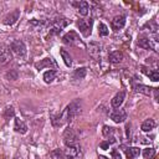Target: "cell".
Wrapping results in <instances>:
<instances>
[{"label": "cell", "mask_w": 159, "mask_h": 159, "mask_svg": "<svg viewBox=\"0 0 159 159\" xmlns=\"http://www.w3.org/2000/svg\"><path fill=\"white\" fill-rule=\"evenodd\" d=\"M81 109H82V102L80 99H75L72 101L62 112L66 122H71L78 113H81Z\"/></svg>", "instance_id": "1"}, {"label": "cell", "mask_w": 159, "mask_h": 159, "mask_svg": "<svg viewBox=\"0 0 159 159\" xmlns=\"http://www.w3.org/2000/svg\"><path fill=\"white\" fill-rule=\"evenodd\" d=\"M78 29H80V32L84 36V37H88L92 32V26H93V19H81L78 22Z\"/></svg>", "instance_id": "2"}, {"label": "cell", "mask_w": 159, "mask_h": 159, "mask_svg": "<svg viewBox=\"0 0 159 159\" xmlns=\"http://www.w3.org/2000/svg\"><path fill=\"white\" fill-rule=\"evenodd\" d=\"M77 142H78V138H77L76 132L72 128H66L65 132H63V143H65V145L66 147H75V145H77Z\"/></svg>", "instance_id": "3"}, {"label": "cell", "mask_w": 159, "mask_h": 159, "mask_svg": "<svg viewBox=\"0 0 159 159\" xmlns=\"http://www.w3.org/2000/svg\"><path fill=\"white\" fill-rule=\"evenodd\" d=\"M10 48H11V51H12L16 56H19V57H25V56H26V52H27L26 45H25V42L21 41V40H15V41H12V42L10 43Z\"/></svg>", "instance_id": "4"}, {"label": "cell", "mask_w": 159, "mask_h": 159, "mask_svg": "<svg viewBox=\"0 0 159 159\" xmlns=\"http://www.w3.org/2000/svg\"><path fill=\"white\" fill-rule=\"evenodd\" d=\"M62 41H63V43L70 45V46H73V45H77V46L81 45V46H83L81 43V39H80V36L77 35L76 31H68L67 34H65L63 37H62Z\"/></svg>", "instance_id": "5"}, {"label": "cell", "mask_w": 159, "mask_h": 159, "mask_svg": "<svg viewBox=\"0 0 159 159\" xmlns=\"http://www.w3.org/2000/svg\"><path fill=\"white\" fill-rule=\"evenodd\" d=\"M63 153H65V159H81L82 158V152L78 145L67 147Z\"/></svg>", "instance_id": "6"}, {"label": "cell", "mask_w": 159, "mask_h": 159, "mask_svg": "<svg viewBox=\"0 0 159 159\" xmlns=\"http://www.w3.org/2000/svg\"><path fill=\"white\" fill-rule=\"evenodd\" d=\"M88 53L94 60H98L99 56H101V45L98 42H96V41L89 42V45H88Z\"/></svg>", "instance_id": "7"}, {"label": "cell", "mask_w": 159, "mask_h": 159, "mask_svg": "<svg viewBox=\"0 0 159 159\" xmlns=\"http://www.w3.org/2000/svg\"><path fill=\"white\" fill-rule=\"evenodd\" d=\"M111 119L114 123H122L127 119V112L124 109H116L114 112L111 113Z\"/></svg>", "instance_id": "8"}, {"label": "cell", "mask_w": 159, "mask_h": 159, "mask_svg": "<svg viewBox=\"0 0 159 159\" xmlns=\"http://www.w3.org/2000/svg\"><path fill=\"white\" fill-rule=\"evenodd\" d=\"M20 17V10L19 9H15L14 11H11L10 14H7L5 17H4V24L5 25H14Z\"/></svg>", "instance_id": "9"}, {"label": "cell", "mask_w": 159, "mask_h": 159, "mask_svg": "<svg viewBox=\"0 0 159 159\" xmlns=\"http://www.w3.org/2000/svg\"><path fill=\"white\" fill-rule=\"evenodd\" d=\"M138 46L144 48V50H154L155 48V45L153 43V40H150L147 36H142V37L138 39Z\"/></svg>", "instance_id": "10"}, {"label": "cell", "mask_w": 159, "mask_h": 159, "mask_svg": "<svg viewBox=\"0 0 159 159\" xmlns=\"http://www.w3.org/2000/svg\"><path fill=\"white\" fill-rule=\"evenodd\" d=\"M124 25H125V16L117 15V16L113 17V20H112V27L114 30H119V29L124 27Z\"/></svg>", "instance_id": "11"}, {"label": "cell", "mask_w": 159, "mask_h": 159, "mask_svg": "<svg viewBox=\"0 0 159 159\" xmlns=\"http://www.w3.org/2000/svg\"><path fill=\"white\" fill-rule=\"evenodd\" d=\"M124 98H125V92L124 91H120V92H118L113 98H112V101H111V103H112V107H114V108H118L122 103H123V101H124Z\"/></svg>", "instance_id": "12"}, {"label": "cell", "mask_w": 159, "mask_h": 159, "mask_svg": "<svg viewBox=\"0 0 159 159\" xmlns=\"http://www.w3.org/2000/svg\"><path fill=\"white\" fill-rule=\"evenodd\" d=\"M14 129H15L17 133H20V134H25V133H27V125L24 123V120H22V119L17 118V117L15 118Z\"/></svg>", "instance_id": "13"}, {"label": "cell", "mask_w": 159, "mask_h": 159, "mask_svg": "<svg viewBox=\"0 0 159 159\" xmlns=\"http://www.w3.org/2000/svg\"><path fill=\"white\" fill-rule=\"evenodd\" d=\"M124 152H125L127 159H134L140 154V149L138 147H128L124 149Z\"/></svg>", "instance_id": "14"}, {"label": "cell", "mask_w": 159, "mask_h": 159, "mask_svg": "<svg viewBox=\"0 0 159 159\" xmlns=\"http://www.w3.org/2000/svg\"><path fill=\"white\" fill-rule=\"evenodd\" d=\"M123 60V53L120 51H112L108 55V61L111 63H119Z\"/></svg>", "instance_id": "15"}, {"label": "cell", "mask_w": 159, "mask_h": 159, "mask_svg": "<svg viewBox=\"0 0 159 159\" xmlns=\"http://www.w3.org/2000/svg\"><path fill=\"white\" fill-rule=\"evenodd\" d=\"M50 66L56 67V62H55L53 58H51V57H46V58L41 60V62L36 63V68H37V70H42L43 67H50Z\"/></svg>", "instance_id": "16"}, {"label": "cell", "mask_w": 159, "mask_h": 159, "mask_svg": "<svg viewBox=\"0 0 159 159\" xmlns=\"http://www.w3.org/2000/svg\"><path fill=\"white\" fill-rule=\"evenodd\" d=\"M155 127V120L153 118H149V119H145L143 123H142V130L143 132H150L152 129H154Z\"/></svg>", "instance_id": "17"}, {"label": "cell", "mask_w": 159, "mask_h": 159, "mask_svg": "<svg viewBox=\"0 0 159 159\" xmlns=\"http://www.w3.org/2000/svg\"><path fill=\"white\" fill-rule=\"evenodd\" d=\"M86 75H87V68L86 67H80V68H76L73 71L72 77L75 80H83L86 77Z\"/></svg>", "instance_id": "18"}, {"label": "cell", "mask_w": 159, "mask_h": 159, "mask_svg": "<svg viewBox=\"0 0 159 159\" xmlns=\"http://www.w3.org/2000/svg\"><path fill=\"white\" fill-rule=\"evenodd\" d=\"M60 53H61V57H62L65 65H66L67 67H71V65H72V57H71L70 52H67L65 48H61V50H60Z\"/></svg>", "instance_id": "19"}, {"label": "cell", "mask_w": 159, "mask_h": 159, "mask_svg": "<svg viewBox=\"0 0 159 159\" xmlns=\"http://www.w3.org/2000/svg\"><path fill=\"white\" fill-rule=\"evenodd\" d=\"M134 89L137 91V92H139V93H143V94H145V96H149L150 93H152V91H153V88H150V87H148V86H145V84H135L134 86Z\"/></svg>", "instance_id": "20"}, {"label": "cell", "mask_w": 159, "mask_h": 159, "mask_svg": "<svg viewBox=\"0 0 159 159\" xmlns=\"http://www.w3.org/2000/svg\"><path fill=\"white\" fill-rule=\"evenodd\" d=\"M142 71H143L153 82H158V81H159V72H158L157 70H154V71H147L145 67H142Z\"/></svg>", "instance_id": "21"}, {"label": "cell", "mask_w": 159, "mask_h": 159, "mask_svg": "<svg viewBox=\"0 0 159 159\" xmlns=\"http://www.w3.org/2000/svg\"><path fill=\"white\" fill-rule=\"evenodd\" d=\"M56 78V71L55 70H48L43 73V81L46 83H51Z\"/></svg>", "instance_id": "22"}, {"label": "cell", "mask_w": 159, "mask_h": 159, "mask_svg": "<svg viewBox=\"0 0 159 159\" xmlns=\"http://www.w3.org/2000/svg\"><path fill=\"white\" fill-rule=\"evenodd\" d=\"M78 11H80L81 15L86 16V15L88 14V11H89V5H88V2H87V1H81V2L78 4Z\"/></svg>", "instance_id": "23"}, {"label": "cell", "mask_w": 159, "mask_h": 159, "mask_svg": "<svg viewBox=\"0 0 159 159\" xmlns=\"http://www.w3.org/2000/svg\"><path fill=\"white\" fill-rule=\"evenodd\" d=\"M15 116V109H14V107L12 106H9V107H6L5 109H4V113H2V117L7 120V119H10V118H12Z\"/></svg>", "instance_id": "24"}, {"label": "cell", "mask_w": 159, "mask_h": 159, "mask_svg": "<svg viewBox=\"0 0 159 159\" xmlns=\"http://www.w3.org/2000/svg\"><path fill=\"white\" fill-rule=\"evenodd\" d=\"M51 159H65V153L61 149H53L50 153Z\"/></svg>", "instance_id": "25"}, {"label": "cell", "mask_w": 159, "mask_h": 159, "mask_svg": "<svg viewBox=\"0 0 159 159\" xmlns=\"http://www.w3.org/2000/svg\"><path fill=\"white\" fill-rule=\"evenodd\" d=\"M155 155V149L154 148H145L143 150V157L145 159H153Z\"/></svg>", "instance_id": "26"}, {"label": "cell", "mask_w": 159, "mask_h": 159, "mask_svg": "<svg viewBox=\"0 0 159 159\" xmlns=\"http://www.w3.org/2000/svg\"><path fill=\"white\" fill-rule=\"evenodd\" d=\"M10 60H11L10 53H7V52H0V66L7 63Z\"/></svg>", "instance_id": "27"}, {"label": "cell", "mask_w": 159, "mask_h": 159, "mask_svg": "<svg viewBox=\"0 0 159 159\" xmlns=\"http://www.w3.org/2000/svg\"><path fill=\"white\" fill-rule=\"evenodd\" d=\"M98 32H99L101 36H107L109 34V30H108L107 25H104L103 22H99V25H98Z\"/></svg>", "instance_id": "28"}, {"label": "cell", "mask_w": 159, "mask_h": 159, "mask_svg": "<svg viewBox=\"0 0 159 159\" xmlns=\"http://www.w3.org/2000/svg\"><path fill=\"white\" fill-rule=\"evenodd\" d=\"M102 133H103V135L104 137H109V135H112L113 133H114V128H112V127H108V125H103V129H102Z\"/></svg>", "instance_id": "29"}, {"label": "cell", "mask_w": 159, "mask_h": 159, "mask_svg": "<svg viewBox=\"0 0 159 159\" xmlns=\"http://www.w3.org/2000/svg\"><path fill=\"white\" fill-rule=\"evenodd\" d=\"M17 71L16 70H10L7 73H6V77L9 78V80H11V81H15V80H17Z\"/></svg>", "instance_id": "30"}, {"label": "cell", "mask_w": 159, "mask_h": 159, "mask_svg": "<svg viewBox=\"0 0 159 159\" xmlns=\"http://www.w3.org/2000/svg\"><path fill=\"white\" fill-rule=\"evenodd\" d=\"M112 159H122L120 158V154H119V152L118 150H112Z\"/></svg>", "instance_id": "31"}, {"label": "cell", "mask_w": 159, "mask_h": 159, "mask_svg": "<svg viewBox=\"0 0 159 159\" xmlns=\"http://www.w3.org/2000/svg\"><path fill=\"white\" fill-rule=\"evenodd\" d=\"M99 147H101L102 149H104V150H106V149H108V148H109V143H108V142H102V143L99 144Z\"/></svg>", "instance_id": "32"}, {"label": "cell", "mask_w": 159, "mask_h": 159, "mask_svg": "<svg viewBox=\"0 0 159 159\" xmlns=\"http://www.w3.org/2000/svg\"><path fill=\"white\" fill-rule=\"evenodd\" d=\"M98 159H108V158H106L104 155H99V157H98Z\"/></svg>", "instance_id": "33"}]
</instances>
